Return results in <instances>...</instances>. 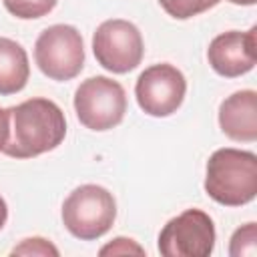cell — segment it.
Here are the masks:
<instances>
[{
    "mask_svg": "<svg viewBox=\"0 0 257 257\" xmlns=\"http://www.w3.org/2000/svg\"><path fill=\"white\" fill-rule=\"evenodd\" d=\"M8 139L2 153L12 159H32L56 149L66 137L62 108L42 96L8 106Z\"/></svg>",
    "mask_w": 257,
    "mask_h": 257,
    "instance_id": "obj_1",
    "label": "cell"
},
{
    "mask_svg": "<svg viewBox=\"0 0 257 257\" xmlns=\"http://www.w3.org/2000/svg\"><path fill=\"white\" fill-rule=\"evenodd\" d=\"M205 193L225 207L251 203L257 195V155L233 147L217 149L207 161Z\"/></svg>",
    "mask_w": 257,
    "mask_h": 257,
    "instance_id": "obj_2",
    "label": "cell"
},
{
    "mask_svg": "<svg viewBox=\"0 0 257 257\" xmlns=\"http://www.w3.org/2000/svg\"><path fill=\"white\" fill-rule=\"evenodd\" d=\"M116 219V201L100 185H80L62 203V223L80 241L102 237Z\"/></svg>",
    "mask_w": 257,
    "mask_h": 257,
    "instance_id": "obj_3",
    "label": "cell"
},
{
    "mask_svg": "<svg viewBox=\"0 0 257 257\" xmlns=\"http://www.w3.org/2000/svg\"><path fill=\"white\" fill-rule=\"evenodd\" d=\"M34 60L42 74L52 80H70L84 66L80 32L70 24H52L40 32L34 44Z\"/></svg>",
    "mask_w": 257,
    "mask_h": 257,
    "instance_id": "obj_4",
    "label": "cell"
},
{
    "mask_svg": "<svg viewBox=\"0 0 257 257\" xmlns=\"http://www.w3.org/2000/svg\"><path fill=\"white\" fill-rule=\"evenodd\" d=\"M74 110L90 131H108L116 126L126 112V94L120 82L108 76H90L74 92Z\"/></svg>",
    "mask_w": 257,
    "mask_h": 257,
    "instance_id": "obj_5",
    "label": "cell"
},
{
    "mask_svg": "<svg viewBox=\"0 0 257 257\" xmlns=\"http://www.w3.org/2000/svg\"><path fill=\"white\" fill-rule=\"evenodd\" d=\"M92 52L96 62L114 74L135 70L145 54L141 30L122 18L104 20L92 34Z\"/></svg>",
    "mask_w": 257,
    "mask_h": 257,
    "instance_id": "obj_6",
    "label": "cell"
},
{
    "mask_svg": "<svg viewBox=\"0 0 257 257\" xmlns=\"http://www.w3.org/2000/svg\"><path fill=\"white\" fill-rule=\"evenodd\" d=\"M215 249L213 219L201 209H187L167 221L159 233V251L165 257H207Z\"/></svg>",
    "mask_w": 257,
    "mask_h": 257,
    "instance_id": "obj_7",
    "label": "cell"
},
{
    "mask_svg": "<svg viewBox=\"0 0 257 257\" xmlns=\"http://www.w3.org/2000/svg\"><path fill=\"white\" fill-rule=\"evenodd\" d=\"M185 74L169 62H159L145 68L135 84V96L141 110L157 118L177 112L185 100Z\"/></svg>",
    "mask_w": 257,
    "mask_h": 257,
    "instance_id": "obj_8",
    "label": "cell"
},
{
    "mask_svg": "<svg viewBox=\"0 0 257 257\" xmlns=\"http://www.w3.org/2000/svg\"><path fill=\"white\" fill-rule=\"evenodd\" d=\"M207 60L211 68L225 78L253 70L257 62V26H251L247 32L229 30L215 36L207 48Z\"/></svg>",
    "mask_w": 257,
    "mask_h": 257,
    "instance_id": "obj_9",
    "label": "cell"
},
{
    "mask_svg": "<svg viewBox=\"0 0 257 257\" xmlns=\"http://www.w3.org/2000/svg\"><path fill=\"white\" fill-rule=\"evenodd\" d=\"M219 126L231 141H257V92L247 88L227 96L219 106Z\"/></svg>",
    "mask_w": 257,
    "mask_h": 257,
    "instance_id": "obj_10",
    "label": "cell"
},
{
    "mask_svg": "<svg viewBox=\"0 0 257 257\" xmlns=\"http://www.w3.org/2000/svg\"><path fill=\"white\" fill-rule=\"evenodd\" d=\"M30 76L28 54L12 38L0 36V94H16L20 92Z\"/></svg>",
    "mask_w": 257,
    "mask_h": 257,
    "instance_id": "obj_11",
    "label": "cell"
},
{
    "mask_svg": "<svg viewBox=\"0 0 257 257\" xmlns=\"http://www.w3.org/2000/svg\"><path fill=\"white\" fill-rule=\"evenodd\" d=\"M2 2L12 16L22 20H32L52 12L58 0H2Z\"/></svg>",
    "mask_w": 257,
    "mask_h": 257,
    "instance_id": "obj_12",
    "label": "cell"
},
{
    "mask_svg": "<svg viewBox=\"0 0 257 257\" xmlns=\"http://www.w3.org/2000/svg\"><path fill=\"white\" fill-rule=\"evenodd\" d=\"M221 0H159V4L163 6V10L177 18V20H187L193 18L213 6H217Z\"/></svg>",
    "mask_w": 257,
    "mask_h": 257,
    "instance_id": "obj_13",
    "label": "cell"
},
{
    "mask_svg": "<svg viewBox=\"0 0 257 257\" xmlns=\"http://www.w3.org/2000/svg\"><path fill=\"white\" fill-rule=\"evenodd\" d=\"M229 255L231 257H255L257 255V225L255 223H245L239 227L229 245Z\"/></svg>",
    "mask_w": 257,
    "mask_h": 257,
    "instance_id": "obj_14",
    "label": "cell"
},
{
    "mask_svg": "<svg viewBox=\"0 0 257 257\" xmlns=\"http://www.w3.org/2000/svg\"><path fill=\"white\" fill-rule=\"evenodd\" d=\"M10 253H12V255H40V257L52 255V257H58V249H56L50 241H46V239H42V237L24 239V241H22L18 247H14Z\"/></svg>",
    "mask_w": 257,
    "mask_h": 257,
    "instance_id": "obj_15",
    "label": "cell"
},
{
    "mask_svg": "<svg viewBox=\"0 0 257 257\" xmlns=\"http://www.w3.org/2000/svg\"><path fill=\"white\" fill-rule=\"evenodd\" d=\"M98 253H100V255H128V253L145 255V249H143L141 245H137L133 239L116 237V239H112L108 245H104Z\"/></svg>",
    "mask_w": 257,
    "mask_h": 257,
    "instance_id": "obj_16",
    "label": "cell"
},
{
    "mask_svg": "<svg viewBox=\"0 0 257 257\" xmlns=\"http://www.w3.org/2000/svg\"><path fill=\"white\" fill-rule=\"evenodd\" d=\"M6 139H8V112L6 108H0V153L4 149Z\"/></svg>",
    "mask_w": 257,
    "mask_h": 257,
    "instance_id": "obj_17",
    "label": "cell"
},
{
    "mask_svg": "<svg viewBox=\"0 0 257 257\" xmlns=\"http://www.w3.org/2000/svg\"><path fill=\"white\" fill-rule=\"evenodd\" d=\"M6 219H8V205H6V201H4L2 195H0V231H2V227L6 225Z\"/></svg>",
    "mask_w": 257,
    "mask_h": 257,
    "instance_id": "obj_18",
    "label": "cell"
},
{
    "mask_svg": "<svg viewBox=\"0 0 257 257\" xmlns=\"http://www.w3.org/2000/svg\"><path fill=\"white\" fill-rule=\"evenodd\" d=\"M231 4H237V6H253L257 0H229Z\"/></svg>",
    "mask_w": 257,
    "mask_h": 257,
    "instance_id": "obj_19",
    "label": "cell"
}]
</instances>
